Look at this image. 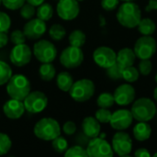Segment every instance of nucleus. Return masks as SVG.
Returning <instances> with one entry per match:
<instances>
[{
	"label": "nucleus",
	"mask_w": 157,
	"mask_h": 157,
	"mask_svg": "<svg viewBox=\"0 0 157 157\" xmlns=\"http://www.w3.org/2000/svg\"><path fill=\"white\" fill-rule=\"evenodd\" d=\"M115 102L120 106H127L135 98V89L130 84H123L118 86L114 92Z\"/></svg>",
	"instance_id": "17"
},
{
	"label": "nucleus",
	"mask_w": 157,
	"mask_h": 157,
	"mask_svg": "<svg viewBox=\"0 0 157 157\" xmlns=\"http://www.w3.org/2000/svg\"><path fill=\"white\" fill-rule=\"evenodd\" d=\"M133 51L141 60L151 59L156 52V41L153 37L144 35L135 42Z\"/></svg>",
	"instance_id": "9"
},
{
	"label": "nucleus",
	"mask_w": 157,
	"mask_h": 157,
	"mask_svg": "<svg viewBox=\"0 0 157 157\" xmlns=\"http://www.w3.org/2000/svg\"><path fill=\"white\" fill-rule=\"evenodd\" d=\"M8 36L6 34V32H0V49L5 47L7 42H8Z\"/></svg>",
	"instance_id": "43"
},
{
	"label": "nucleus",
	"mask_w": 157,
	"mask_h": 157,
	"mask_svg": "<svg viewBox=\"0 0 157 157\" xmlns=\"http://www.w3.org/2000/svg\"><path fill=\"white\" fill-rule=\"evenodd\" d=\"M47 26L44 20L39 17L29 19L23 28V32L27 39L29 40H39L46 32Z\"/></svg>",
	"instance_id": "15"
},
{
	"label": "nucleus",
	"mask_w": 157,
	"mask_h": 157,
	"mask_svg": "<svg viewBox=\"0 0 157 157\" xmlns=\"http://www.w3.org/2000/svg\"><path fill=\"white\" fill-rule=\"evenodd\" d=\"M52 146L56 153L63 154L68 149V143L64 137L59 135L52 141Z\"/></svg>",
	"instance_id": "32"
},
{
	"label": "nucleus",
	"mask_w": 157,
	"mask_h": 157,
	"mask_svg": "<svg viewBox=\"0 0 157 157\" xmlns=\"http://www.w3.org/2000/svg\"><path fill=\"white\" fill-rule=\"evenodd\" d=\"M121 1H124V2H131V1H134V0H121Z\"/></svg>",
	"instance_id": "48"
},
{
	"label": "nucleus",
	"mask_w": 157,
	"mask_h": 157,
	"mask_svg": "<svg viewBox=\"0 0 157 157\" xmlns=\"http://www.w3.org/2000/svg\"><path fill=\"white\" fill-rule=\"evenodd\" d=\"M154 156H155V157H157V153H155V154L154 155Z\"/></svg>",
	"instance_id": "50"
},
{
	"label": "nucleus",
	"mask_w": 157,
	"mask_h": 157,
	"mask_svg": "<svg viewBox=\"0 0 157 157\" xmlns=\"http://www.w3.org/2000/svg\"><path fill=\"white\" fill-rule=\"evenodd\" d=\"M74 84L73 76L68 72H62L56 76V85L63 92H68Z\"/></svg>",
	"instance_id": "22"
},
{
	"label": "nucleus",
	"mask_w": 157,
	"mask_h": 157,
	"mask_svg": "<svg viewBox=\"0 0 157 157\" xmlns=\"http://www.w3.org/2000/svg\"><path fill=\"white\" fill-rule=\"evenodd\" d=\"M33 54L41 63H52L57 56V49L52 41L40 40L33 46Z\"/></svg>",
	"instance_id": "6"
},
{
	"label": "nucleus",
	"mask_w": 157,
	"mask_h": 157,
	"mask_svg": "<svg viewBox=\"0 0 157 157\" xmlns=\"http://www.w3.org/2000/svg\"><path fill=\"white\" fill-rule=\"evenodd\" d=\"M119 2L120 0H101V6L106 11H112L118 6Z\"/></svg>",
	"instance_id": "42"
},
{
	"label": "nucleus",
	"mask_w": 157,
	"mask_h": 157,
	"mask_svg": "<svg viewBox=\"0 0 157 157\" xmlns=\"http://www.w3.org/2000/svg\"><path fill=\"white\" fill-rule=\"evenodd\" d=\"M84 61V52L79 47L69 46L65 48L60 55V62L63 66L73 69L80 66Z\"/></svg>",
	"instance_id": "8"
},
{
	"label": "nucleus",
	"mask_w": 157,
	"mask_h": 157,
	"mask_svg": "<svg viewBox=\"0 0 157 157\" xmlns=\"http://www.w3.org/2000/svg\"><path fill=\"white\" fill-rule=\"evenodd\" d=\"M11 26V19L9 16L0 11V32H7Z\"/></svg>",
	"instance_id": "38"
},
{
	"label": "nucleus",
	"mask_w": 157,
	"mask_h": 157,
	"mask_svg": "<svg viewBox=\"0 0 157 157\" xmlns=\"http://www.w3.org/2000/svg\"><path fill=\"white\" fill-rule=\"evenodd\" d=\"M82 130L89 139L98 137L100 133V122L94 117H86L82 122Z\"/></svg>",
	"instance_id": "19"
},
{
	"label": "nucleus",
	"mask_w": 157,
	"mask_h": 157,
	"mask_svg": "<svg viewBox=\"0 0 157 157\" xmlns=\"http://www.w3.org/2000/svg\"><path fill=\"white\" fill-rule=\"evenodd\" d=\"M139 75H140L139 70L133 67L132 65L124 68L122 72V78L129 83H133L137 81L139 79Z\"/></svg>",
	"instance_id": "31"
},
{
	"label": "nucleus",
	"mask_w": 157,
	"mask_h": 157,
	"mask_svg": "<svg viewBox=\"0 0 157 157\" xmlns=\"http://www.w3.org/2000/svg\"><path fill=\"white\" fill-rule=\"evenodd\" d=\"M96 86L90 79H80L74 82L68 93L70 97L76 102H86L89 100L95 94Z\"/></svg>",
	"instance_id": "5"
},
{
	"label": "nucleus",
	"mask_w": 157,
	"mask_h": 157,
	"mask_svg": "<svg viewBox=\"0 0 157 157\" xmlns=\"http://www.w3.org/2000/svg\"><path fill=\"white\" fill-rule=\"evenodd\" d=\"M34 135L43 141H52L61 135V126L52 118H42L36 122L33 128Z\"/></svg>",
	"instance_id": "3"
},
{
	"label": "nucleus",
	"mask_w": 157,
	"mask_h": 157,
	"mask_svg": "<svg viewBox=\"0 0 157 157\" xmlns=\"http://www.w3.org/2000/svg\"><path fill=\"white\" fill-rule=\"evenodd\" d=\"M63 132L66 134V135H73L76 132V125L74 121H66L63 126Z\"/></svg>",
	"instance_id": "41"
},
{
	"label": "nucleus",
	"mask_w": 157,
	"mask_h": 157,
	"mask_svg": "<svg viewBox=\"0 0 157 157\" xmlns=\"http://www.w3.org/2000/svg\"><path fill=\"white\" fill-rule=\"evenodd\" d=\"M153 69V64L152 62L150 61V59H145V60H142L139 63V72L141 75H148L151 74Z\"/></svg>",
	"instance_id": "39"
},
{
	"label": "nucleus",
	"mask_w": 157,
	"mask_h": 157,
	"mask_svg": "<svg viewBox=\"0 0 157 157\" xmlns=\"http://www.w3.org/2000/svg\"><path fill=\"white\" fill-rule=\"evenodd\" d=\"M93 59L98 66L106 69L116 62L117 53L109 47L100 46L94 51Z\"/></svg>",
	"instance_id": "14"
},
{
	"label": "nucleus",
	"mask_w": 157,
	"mask_h": 157,
	"mask_svg": "<svg viewBox=\"0 0 157 157\" xmlns=\"http://www.w3.org/2000/svg\"><path fill=\"white\" fill-rule=\"evenodd\" d=\"M77 1H84V0H77Z\"/></svg>",
	"instance_id": "52"
},
{
	"label": "nucleus",
	"mask_w": 157,
	"mask_h": 157,
	"mask_svg": "<svg viewBox=\"0 0 157 157\" xmlns=\"http://www.w3.org/2000/svg\"><path fill=\"white\" fill-rule=\"evenodd\" d=\"M131 111L133 119L138 121L147 122L156 114V106L150 98H142L133 103Z\"/></svg>",
	"instance_id": "4"
},
{
	"label": "nucleus",
	"mask_w": 157,
	"mask_h": 157,
	"mask_svg": "<svg viewBox=\"0 0 157 157\" xmlns=\"http://www.w3.org/2000/svg\"><path fill=\"white\" fill-rule=\"evenodd\" d=\"M156 115H157V108H156Z\"/></svg>",
	"instance_id": "53"
},
{
	"label": "nucleus",
	"mask_w": 157,
	"mask_h": 157,
	"mask_svg": "<svg viewBox=\"0 0 157 157\" xmlns=\"http://www.w3.org/2000/svg\"><path fill=\"white\" fill-rule=\"evenodd\" d=\"M123 69L124 68L118 62H115L112 65H110L109 67L106 68V73H107V75L110 79H112V80H119V79L122 78Z\"/></svg>",
	"instance_id": "28"
},
{
	"label": "nucleus",
	"mask_w": 157,
	"mask_h": 157,
	"mask_svg": "<svg viewBox=\"0 0 157 157\" xmlns=\"http://www.w3.org/2000/svg\"><path fill=\"white\" fill-rule=\"evenodd\" d=\"M138 29L141 34L144 36H151L155 33L156 26L155 23L150 18H142L138 24Z\"/></svg>",
	"instance_id": "24"
},
{
	"label": "nucleus",
	"mask_w": 157,
	"mask_h": 157,
	"mask_svg": "<svg viewBox=\"0 0 157 157\" xmlns=\"http://www.w3.org/2000/svg\"><path fill=\"white\" fill-rule=\"evenodd\" d=\"M136 55L134 51L130 48H123L117 53L116 62H118L123 68L133 65Z\"/></svg>",
	"instance_id": "20"
},
{
	"label": "nucleus",
	"mask_w": 157,
	"mask_h": 157,
	"mask_svg": "<svg viewBox=\"0 0 157 157\" xmlns=\"http://www.w3.org/2000/svg\"><path fill=\"white\" fill-rule=\"evenodd\" d=\"M152 129L149 124L144 121H139L133 128V136L137 141L144 142L151 137Z\"/></svg>",
	"instance_id": "21"
},
{
	"label": "nucleus",
	"mask_w": 157,
	"mask_h": 157,
	"mask_svg": "<svg viewBox=\"0 0 157 157\" xmlns=\"http://www.w3.org/2000/svg\"><path fill=\"white\" fill-rule=\"evenodd\" d=\"M64 156L65 157H88L86 149H85L81 145H75L73 146L69 149H67L64 152Z\"/></svg>",
	"instance_id": "33"
},
{
	"label": "nucleus",
	"mask_w": 157,
	"mask_h": 157,
	"mask_svg": "<svg viewBox=\"0 0 157 157\" xmlns=\"http://www.w3.org/2000/svg\"><path fill=\"white\" fill-rule=\"evenodd\" d=\"M86 152L90 157L113 156V149L110 144L103 138H93L87 144Z\"/></svg>",
	"instance_id": "10"
},
{
	"label": "nucleus",
	"mask_w": 157,
	"mask_h": 157,
	"mask_svg": "<svg viewBox=\"0 0 157 157\" xmlns=\"http://www.w3.org/2000/svg\"><path fill=\"white\" fill-rule=\"evenodd\" d=\"M135 156H138V157H148L150 156L151 155H150V153L148 152V150L147 149H145V148H141V149H138L136 152H135Z\"/></svg>",
	"instance_id": "44"
},
{
	"label": "nucleus",
	"mask_w": 157,
	"mask_h": 157,
	"mask_svg": "<svg viewBox=\"0 0 157 157\" xmlns=\"http://www.w3.org/2000/svg\"><path fill=\"white\" fill-rule=\"evenodd\" d=\"M68 40H69V43L71 46L81 48L86 43V34L82 30L75 29L70 33Z\"/></svg>",
	"instance_id": "25"
},
{
	"label": "nucleus",
	"mask_w": 157,
	"mask_h": 157,
	"mask_svg": "<svg viewBox=\"0 0 157 157\" xmlns=\"http://www.w3.org/2000/svg\"><path fill=\"white\" fill-rule=\"evenodd\" d=\"M25 3L26 0H2V4L9 10H17Z\"/></svg>",
	"instance_id": "40"
},
{
	"label": "nucleus",
	"mask_w": 157,
	"mask_h": 157,
	"mask_svg": "<svg viewBox=\"0 0 157 157\" xmlns=\"http://www.w3.org/2000/svg\"><path fill=\"white\" fill-rule=\"evenodd\" d=\"M40 77L43 81H51L56 75V70L54 65L52 63H41L39 69Z\"/></svg>",
	"instance_id": "23"
},
{
	"label": "nucleus",
	"mask_w": 157,
	"mask_h": 157,
	"mask_svg": "<svg viewBox=\"0 0 157 157\" xmlns=\"http://www.w3.org/2000/svg\"><path fill=\"white\" fill-rule=\"evenodd\" d=\"M45 0H26L27 3H29L31 5H33L34 6H39L40 5H41L42 3H44Z\"/></svg>",
	"instance_id": "46"
},
{
	"label": "nucleus",
	"mask_w": 157,
	"mask_h": 157,
	"mask_svg": "<svg viewBox=\"0 0 157 157\" xmlns=\"http://www.w3.org/2000/svg\"><path fill=\"white\" fill-rule=\"evenodd\" d=\"M36 6H34L33 5L29 4V3H25L20 8H19V14L20 16L24 18V19H31L33 18V17L36 14Z\"/></svg>",
	"instance_id": "34"
},
{
	"label": "nucleus",
	"mask_w": 157,
	"mask_h": 157,
	"mask_svg": "<svg viewBox=\"0 0 157 157\" xmlns=\"http://www.w3.org/2000/svg\"><path fill=\"white\" fill-rule=\"evenodd\" d=\"M12 146V142L9 136L6 133L0 132V155H6Z\"/></svg>",
	"instance_id": "35"
},
{
	"label": "nucleus",
	"mask_w": 157,
	"mask_h": 157,
	"mask_svg": "<svg viewBox=\"0 0 157 157\" xmlns=\"http://www.w3.org/2000/svg\"><path fill=\"white\" fill-rule=\"evenodd\" d=\"M56 12L63 20L69 21L77 17L80 12V6L77 0H59Z\"/></svg>",
	"instance_id": "12"
},
{
	"label": "nucleus",
	"mask_w": 157,
	"mask_h": 157,
	"mask_svg": "<svg viewBox=\"0 0 157 157\" xmlns=\"http://www.w3.org/2000/svg\"><path fill=\"white\" fill-rule=\"evenodd\" d=\"M11 67L5 62L0 60V86L6 85L12 76Z\"/></svg>",
	"instance_id": "30"
},
{
	"label": "nucleus",
	"mask_w": 157,
	"mask_h": 157,
	"mask_svg": "<svg viewBox=\"0 0 157 157\" xmlns=\"http://www.w3.org/2000/svg\"><path fill=\"white\" fill-rule=\"evenodd\" d=\"M25 109L32 114L40 113L48 106V98L41 91H32L23 100Z\"/></svg>",
	"instance_id": "7"
},
{
	"label": "nucleus",
	"mask_w": 157,
	"mask_h": 157,
	"mask_svg": "<svg viewBox=\"0 0 157 157\" xmlns=\"http://www.w3.org/2000/svg\"><path fill=\"white\" fill-rule=\"evenodd\" d=\"M112 113L108 109H103L100 108L97 112H96V119L100 122V123H109L110 121Z\"/></svg>",
	"instance_id": "37"
},
{
	"label": "nucleus",
	"mask_w": 157,
	"mask_h": 157,
	"mask_svg": "<svg viewBox=\"0 0 157 157\" xmlns=\"http://www.w3.org/2000/svg\"><path fill=\"white\" fill-rule=\"evenodd\" d=\"M2 5V0H0V6Z\"/></svg>",
	"instance_id": "51"
},
{
	"label": "nucleus",
	"mask_w": 157,
	"mask_h": 157,
	"mask_svg": "<svg viewBox=\"0 0 157 157\" xmlns=\"http://www.w3.org/2000/svg\"><path fill=\"white\" fill-rule=\"evenodd\" d=\"M112 149L120 156L128 155L132 150V141L130 135L121 131L112 138Z\"/></svg>",
	"instance_id": "13"
},
{
	"label": "nucleus",
	"mask_w": 157,
	"mask_h": 157,
	"mask_svg": "<svg viewBox=\"0 0 157 157\" xmlns=\"http://www.w3.org/2000/svg\"><path fill=\"white\" fill-rule=\"evenodd\" d=\"M133 121V116L131 110L128 109H119L112 113L110 119V125L114 130L123 131L128 129Z\"/></svg>",
	"instance_id": "16"
},
{
	"label": "nucleus",
	"mask_w": 157,
	"mask_h": 157,
	"mask_svg": "<svg viewBox=\"0 0 157 157\" xmlns=\"http://www.w3.org/2000/svg\"><path fill=\"white\" fill-rule=\"evenodd\" d=\"M117 19L125 28L133 29L137 27L142 19V12L139 6L132 1L123 3L117 12Z\"/></svg>",
	"instance_id": "1"
},
{
	"label": "nucleus",
	"mask_w": 157,
	"mask_h": 157,
	"mask_svg": "<svg viewBox=\"0 0 157 157\" xmlns=\"http://www.w3.org/2000/svg\"><path fill=\"white\" fill-rule=\"evenodd\" d=\"M154 98H155V99L157 101V86L156 88L155 89V91H154Z\"/></svg>",
	"instance_id": "47"
},
{
	"label": "nucleus",
	"mask_w": 157,
	"mask_h": 157,
	"mask_svg": "<svg viewBox=\"0 0 157 157\" xmlns=\"http://www.w3.org/2000/svg\"><path fill=\"white\" fill-rule=\"evenodd\" d=\"M49 35L52 40L55 41H60L66 36V29L61 24H53L49 29Z\"/></svg>",
	"instance_id": "27"
},
{
	"label": "nucleus",
	"mask_w": 157,
	"mask_h": 157,
	"mask_svg": "<svg viewBox=\"0 0 157 157\" xmlns=\"http://www.w3.org/2000/svg\"><path fill=\"white\" fill-rule=\"evenodd\" d=\"M32 57V52L30 48L26 44H17L15 45L9 54L10 62L17 67H22L28 64Z\"/></svg>",
	"instance_id": "11"
},
{
	"label": "nucleus",
	"mask_w": 157,
	"mask_h": 157,
	"mask_svg": "<svg viewBox=\"0 0 157 157\" xmlns=\"http://www.w3.org/2000/svg\"><path fill=\"white\" fill-rule=\"evenodd\" d=\"M145 10L147 12H150L153 10H157V0H149L148 5L145 7Z\"/></svg>",
	"instance_id": "45"
},
{
	"label": "nucleus",
	"mask_w": 157,
	"mask_h": 157,
	"mask_svg": "<svg viewBox=\"0 0 157 157\" xmlns=\"http://www.w3.org/2000/svg\"><path fill=\"white\" fill-rule=\"evenodd\" d=\"M9 40H11V42H12L14 45H17V44L25 43V41H26V40H27V37H26V35L24 34L23 30L15 29V30H13V31L10 33Z\"/></svg>",
	"instance_id": "36"
},
{
	"label": "nucleus",
	"mask_w": 157,
	"mask_h": 157,
	"mask_svg": "<svg viewBox=\"0 0 157 157\" xmlns=\"http://www.w3.org/2000/svg\"><path fill=\"white\" fill-rule=\"evenodd\" d=\"M115 103L114 96L110 93H102L97 99V104L99 108L109 109L113 106Z\"/></svg>",
	"instance_id": "29"
},
{
	"label": "nucleus",
	"mask_w": 157,
	"mask_h": 157,
	"mask_svg": "<svg viewBox=\"0 0 157 157\" xmlns=\"http://www.w3.org/2000/svg\"><path fill=\"white\" fill-rule=\"evenodd\" d=\"M53 16V8L49 3H42L37 9V17L44 21L50 20Z\"/></svg>",
	"instance_id": "26"
},
{
	"label": "nucleus",
	"mask_w": 157,
	"mask_h": 157,
	"mask_svg": "<svg viewBox=\"0 0 157 157\" xmlns=\"http://www.w3.org/2000/svg\"><path fill=\"white\" fill-rule=\"evenodd\" d=\"M155 82L157 83V74H156V75H155Z\"/></svg>",
	"instance_id": "49"
},
{
	"label": "nucleus",
	"mask_w": 157,
	"mask_h": 157,
	"mask_svg": "<svg viewBox=\"0 0 157 157\" xmlns=\"http://www.w3.org/2000/svg\"><path fill=\"white\" fill-rule=\"evenodd\" d=\"M30 88V81L26 75L21 74L12 75L6 83V93L10 98L21 101H23L24 98L29 94Z\"/></svg>",
	"instance_id": "2"
},
{
	"label": "nucleus",
	"mask_w": 157,
	"mask_h": 157,
	"mask_svg": "<svg viewBox=\"0 0 157 157\" xmlns=\"http://www.w3.org/2000/svg\"><path fill=\"white\" fill-rule=\"evenodd\" d=\"M25 110L23 101L14 98L7 100L3 106V112L5 116L10 120H17L21 118Z\"/></svg>",
	"instance_id": "18"
}]
</instances>
